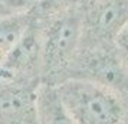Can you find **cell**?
<instances>
[{
	"instance_id": "obj_1",
	"label": "cell",
	"mask_w": 128,
	"mask_h": 124,
	"mask_svg": "<svg viewBox=\"0 0 128 124\" xmlns=\"http://www.w3.org/2000/svg\"><path fill=\"white\" fill-rule=\"evenodd\" d=\"M76 124H124L127 105L118 91L88 79L68 78L55 85Z\"/></svg>"
},
{
	"instance_id": "obj_2",
	"label": "cell",
	"mask_w": 128,
	"mask_h": 124,
	"mask_svg": "<svg viewBox=\"0 0 128 124\" xmlns=\"http://www.w3.org/2000/svg\"><path fill=\"white\" fill-rule=\"evenodd\" d=\"M39 25L42 28V82L56 85L64 79L81 48L84 36L81 7Z\"/></svg>"
},
{
	"instance_id": "obj_3",
	"label": "cell",
	"mask_w": 128,
	"mask_h": 124,
	"mask_svg": "<svg viewBox=\"0 0 128 124\" xmlns=\"http://www.w3.org/2000/svg\"><path fill=\"white\" fill-rule=\"evenodd\" d=\"M68 78L88 79L118 92L128 88V74L114 43L82 42L79 51L65 72L64 79Z\"/></svg>"
},
{
	"instance_id": "obj_4",
	"label": "cell",
	"mask_w": 128,
	"mask_h": 124,
	"mask_svg": "<svg viewBox=\"0 0 128 124\" xmlns=\"http://www.w3.org/2000/svg\"><path fill=\"white\" fill-rule=\"evenodd\" d=\"M81 15L82 42L114 43L116 33L128 23V0H84Z\"/></svg>"
},
{
	"instance_id": "obj_5",
	"label": "cell",
	"mask_w": 128,
	"mask_h": 124,
	"mask_svg": "<svg viewBox=\"0 0 128 124\" xmlns=\"http://www.w3.org/2000/svg\"><path fill=\"white\" fill-rule=\"evenodd\" d=\"M0 79L42 81V28L35 18L20 41L4 55Z\"/></svg>"
},
{
	"instance_id": "obj_6",
	"label": "cell",
	"mask_w": 128,
	"mask_h": 124,
	"mask_svg": "<svg viewBox=\"0 0 128 124\" xmlns=\"http://www.w3.org/2000/svg\"><path fill=\"white\" fill-rule=\"evenodd\" d=\"M42 81L0 79V124H38V89Z\"/></svg>"
},
{
	"instance_id": "obj_7",
	"label": "cell",
	"mask_w": 128,
	"mask_h": 124,
	"mask_svg": "<svg viewBox=\"0 0 128 124\" xmlns=\"http://www.w3.org/2000/svg\"><path fill=\"white\" fill-rule=\"evenodd\" d=\"M38 124H76L52 84L42 82L38 89Z\"/></svg>"
},
{
	"instance_id": "obj_8",
	"label": "cell",
	"mask_w": 128,
	"mask_h": 124,
	"mask_svg": "<svg viewBox=\"0 0 128 124\" xmlns=\"http://www.w3.org/2000/svg\"><path fill=\"white\" fill-rule=\"evenodd\" d=\"M32 19L33 15L30 9L0 16V48L4 53H7L20 41V38L32 23Z\"/></svg>"
},
{
	"instance_id": "obj_9",
	"label": "cell",
	"mask_w": 128,
	"mask_h": 124,
	"mask_svg": "<svg viewBox=\"0 0 128 124\" xmlns=\"http://www.w3.org/2000/svg\"><path fill=\"white\" fill-rule=\"evenodd\" d=\"M82 2L84 0H35L30 12L39 23H45L53 18L79 9Z\"/></svg>"
},
{
	"instance_id": "obj_10",
	"label": "cell",
	"mask_w": 128,
	"mask_h": 124,
	"mask_svg": "<svg viewBox=\"0 0 128 124\" xmlns=\"http://www.w3.org/2000/svg\"><path fill=\"white\" fill-rule=\"evenodd\" d=\"M114 46H115L116 53L128 74V23L114 38Z\"/></svg>"
},
{
	"instance_id": "obj_11",
	"label": "cell",
	"mask_w": 128,
	"mask_h": 124,
	"mask_svg": "<svg viewBox=\"0 0 128 124\" xmlns=\"http://www.w3.org/2000/svg\"><path fill=\"white\" fill-rule=\"evenodd\" d=\"M33 3L35 0H0V16L28 10Z\"/></svg>"
},
{
	"instance_id": "obj_12",
	"label": "cell",
	"mask_w": 128,
	"mask_h": 124,
	"mask_svg": "<svg viewBox=\"0 0 128 124\" xmlns=\"http://www.w3.org/2000/svg\"><path fill=\"white\" fill-rule=\"evenodd\" d=\"M4 55H6V53L3 52V49L0 48V65H2V62H3V59H4Z\"/></svg>"
},
{
	"instance_id": "obj_13",
	"label": "cell",
	"mask_w": 128,
	"mask_h": 124,
	"mask_svg": "<svg viewBox=\"0 0 128 124\" xmlns=\"http://www.w3.org/2000/svg\"><path fill=\"white\" fill-rule=\"evenodd\" d=\"M124 124H128V118H127V120H125V121H124Z\"/></svg>"
}]
</instances>
